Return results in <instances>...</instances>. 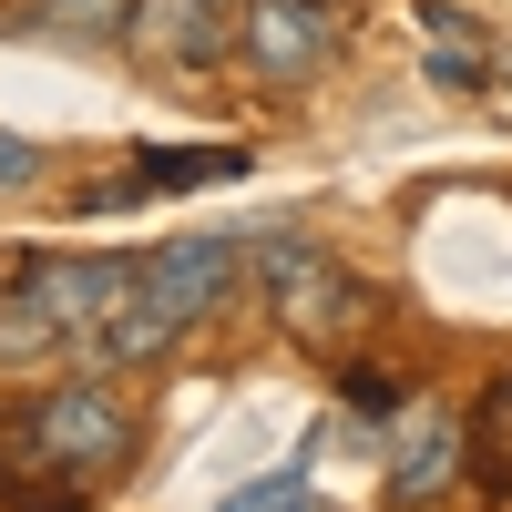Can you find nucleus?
Wrapping results in <instances>:
<instances>
[{
  "mask_svg": "<svg viewBox=\"0 0 512 512\" xmlns=\"http://www.w3.org/2000/svg\"><path fill=\"white\" fill-rule=\"evenodd\" d=\"M144 277L175 297L185 318H216V308H226V287H236V236H175V246H154V256H144Z\"/></svg>",
  "mask_w": 512,
  "mask_h": 512,
  "instance_id": "obj_5",
  "label": "nucleus"
},
{
  "mask_svg": "<svg viewBox=\"0 0 512 512\" xmlns=\"http://www.w3.org/2000/svg\"><path fill=\"white\" fill-rule=\"evenodd\" d=\"M236 41H246V62H256V72L308 82V72H328V52H338V21L318 11V0H246Z\"/></svg>",
  "mask_w": 512,
  "mask_h": 512,
  "instance_id": "obj_3",
  "label": "nucleus"
},
{
  "mask_svg": "<svg viewBox=\"0 0 512 512\" xmlns=\"http://www.w3.org/2000/svg\"><path fill=\"white\" fill-rule=\"evenodd\" d=\"M256 287H267V308L287 318V338H308V349H338V338L369 328V308H379V297H369L349 267H338L328 246L287 236V226L256 236Z\"/></svg>",
  "mask_w": 512,
  "mask_h": 512,
  "instance_id": "obj_2",
  "label": "nucleus"
},
{
  "mask_svg": "<svg viewBox=\"0 0 512 512\" xmlns=\"http://www.w3.org/2000/svg\"><path fill=\"white\" fill-rule=\"evenodd\" d=\"M226 512H297V472H277V482H246V492H226Z\"/></svg>",
  "mask_w": 512,
  "mask_h": 512,
  "instance_id": "obj_13",
  "label": "nucleus"
},
{
  "mask_svg": "<svg viewBox=\"0 0 512 512\" xmlns=\"http://www.w3.org/2000/svg\"><path fill=\"white\" fill-rule=\"evenodd\" d=\"M185 338V308L164 297L144 267H123V287H113V308H103V328L82 338V359H103V369H134V359H164Z\"/></svg>",
  "mask_w": 512,
  "mask_h": 512,
  "instance_id": "obj_4",
  "label": "nucleus"
},
{
  "mask_svg": "<svg viewBox=\"0 0 512 512\" xmlns=\"http://www.w3.org/2000/svg\"><path fill=\"white\" fill-rule=\"evenodd\" d=\"M52 31H134V0H41Z\"/></svg>",
  "mask_w": 512,
  "mask_h": 512,
  "instance_id": "obj_11",
  "label": "nucleus"
},
{
  "mask_svg": "<svg viewBox=\"0 0 512 512\" xmlns=\"http://www.w3.org/2000/svg\"><path fill=\"white\" fill-rule=\"evenodd\" d=\"M420 31H431V72L451 82V93H472V82H492V72H482L492 52H482V31L461 21V11H441V0H431V11H420Z\"/></svg>",
  "mask_w": 512,
  "mask_h": 512,
  "instance_id": "obj_9",
  "label": "nucleus"
},
{
  "mask_svg": "<svg viewBox=\"0 0 512 512\" xmlns=\"http://www.w3.org/2000/svg\"><path fill=\"white\" fill-rule=\"evenodd\" d=\"M226 175H246V154H236V144H195V154L134 164L123 185H93V205H113V195H175V185H226Z\"/></svg>",
  "mask_w": 512,
  "mask_h": 512,
  "instance_id": "obj_7",
  "label": "nucleus"
},
{
  "mask_svg": "<svg viewBox=\"0 0 512 512\" xmlns=\"http://www.w3.org/2000/svg\"><path fill=\"white\" fill-rule=\"evenodd\" d=\"M134 41L164 52V62H205V52H216V0H144Z\"/></svg>",
  "mask_w": 512,
  "mask_h": 512,
  "instance_id": "obj_8",
  "label": "nucleus"
},
{
  "mask_svg": "<svg viewBox=\"0 0 512 512\" xmlns=\"http://www.w3.org/2000/svg\"><path fill=\"white\" fill-rule=\"evenodd\" d=\"M338 400H349L359 420H390V410H400V390H390L379 369H349V379H338Z\"/></svg>",
  "mask_w": 512,
  "mask_h": 512,
  "instance_id": "obj_12",
  "label": "nucleus"
},
{
  "mask_svg": "<svg viewBox=\"0 0 512 512\" xmlns=\"http://www.w3.org/2000/svg\"><path fill=\"white\" fill-rule=\"evenodd\" d=\"M461 472V431L441 410H390V482H400V502H431L441 482Z\"/></svg>",
  "mask_w": 512,
  "mask_h": 512,
  "instance_id": "obj_6",
  "label": "nucleus"
},
{
  "mask_svg": "<svg viewBox=\"0 0 512 512\" xmlns=\"http://www.w3.org/2000/svg\"><path fill=\"white\" fill-rule=\"evenodd\" d=\"M21 175H31V154H21L11 134H0V185H21Z\"/></svg>",
  "mask_w": 512,
  "mask_h": 512,
  "instance_id": "obj_14",
  "label": "nucleus"
},
{
  "mask_svg": "<svg viewBox=\"0 0 512 512\" xmlns=\"http://www.w3.org/2000/svg\"><path fill=\"white\" fill-rule=\"evenodd\" d=\"M123 451H134V410H123L113 379H62V390L0 410V461H11L21 492H31V472H41V482H62V492L82 502Z\"/></svg>",
  "mask_w": 512,
  "mask_h": 512,
  "instance_id": "obj_1",
  "label": "nucleus"
},
{
  "mask_svg": "<svg viewBox=\"0 0 512 512\" xmlns=\"http://www.w3.org/2000/svg\"><path fill=\"white\" fill-rule=\"evenodd\" d=\"M472 472H482L492 492L512 482V369H502V379H492V390L472 400Z\"/></svg>",
  "mask_w": 512,
  "mask_h": 512,
  "instance_id": "obj_10",
  "label": "nucleus"
}]
</instances>
